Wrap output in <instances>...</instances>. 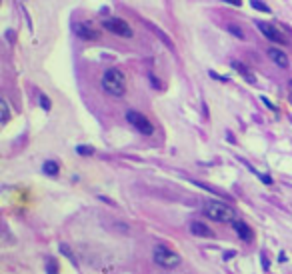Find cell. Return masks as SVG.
Returning a JSON list of instances; mask_svg holds the SVG:
<instances>
[{"mask_svg": "<svg viewBox=\"0 0 292 274\" xmlns=\"http://www.w3.org/2000/svg\"><path fill=\"white\" fill-rule=\"evenodd\" d=\"M60 254H62V256H66V258H68V260H70V262L76 266V258H74V254L70 252V248H68L66 244H60Z\"/></svg>", "mask_w": 292, "mask_h": 274, "instance_id": "cell-17", "label": "cell"}, {"mask_svg": "<svg viewBox=\"0 0 292 274\" xmlns=\"http://www.w3.org/2000/svg\"><path fill=\"white\" fill-rule=\"evenodd\" d=\"M100 24H102V28H104V30H108V32H112V34H116V36H122V38H132V36H134V32H132L130 24H128L126 20L118 18V16L104 18Z\"/></svg>", "mask_w": 292, "mask_h": 274, "instance_id": "cell-4", "label": "cell"}, {"mask_svg": "<svg viewBox=\"0 0 292 274\" xmlns=\"http://www.w3.org/2000/svg\"><path fill=\"white\" fill-rule=\"evenodd\" d=\"M42 172H44V174H48V176H58L60 166H58V162H56V160H46V162L42 164Z\"/></svg>", "mask_w": 292, "mask_h": 274, "instance_id": "cell-12", "label": "cell"}, {"mask_svg": "<svg viewBox=\"0 0 292 274\" xmlns=\"http://www.w3.org/2000/svg\"><path fill=\"white\" fill-rule=\"evenodd\" d=\"M278 260H280V262H284V260H286V254H284V252H280V254H278Z\"/></svg>", "mask_w": 292, "mask_h": 274, "instance_id": "cell-25", "label": "cell"}, {"mask_svg": "<svg viewBox=\"0 0 292 274\" xmlns=\"http://www.w3.org/2000/svg\"><path fill=\"white\" fill-rule=\"evenodd\" d=\"M260 100H262V102H264V104H266V106H268V108H270V110H274V112H276V106H274V104H272V100H268V98H266V96H260Z\"/></svg>", "mask_w": 292, "mask_h": 274, "instance_id": "cell-22", "label": "cell"}, {"mask_svg": "<svg viewBox=\"0 0 292 274\" xmlns=\"http://www.w3.org/2000/svg\"><path fill=\"white\" fill-rule=\"evenodd\" d=\"M6 38H8V42H14V40H12V38H14V32L8 30V32H6Z\"/></svg>", "mask_w": 292, "mask_h": 274, "instance_id": "cell-24", "label": "cell"}, {"mask_svg": "<svg viewBox=\"0 0 292 274\" xmlns=\"http://www.w3.org/2000/svg\"><path fill=\"white\" fill-rule=\"evenodd\" d=\"M204 214L214 222H232L236 220V210L222 202V200H206L204 202Z\"/></svg>", "mask_w": 292, "mask_h": 274, "instance_id": "cell-2", "label": "cell"}, {"mask_svg": "<svg viewBox=\"0 0 292 274\" xmlns=\"http://www.w3.org/2000/svg\"><path fill=\"white\" fill-rule=\"evenodd\" d=\"M76 152H78L80 156H92V154H94V148L88 146V144H78V146H76Z\"/></svg>", "mask_w": 292, "mask_h": 274, "instance_id": "cell-15", "label": "cell"}, {"mask_svg": "<svg viewBox=\"0 0 292 274\" xmlns=\"http://www.w3.org/2000/svg\"><path fill=\"white\" fill-rule=\"evenodd\" d=\"M226 30H228L232 36H236L238 40H244V30H242L240 26H236V24H228V26H226Z\"/></svg>", "mask_w": 292, "mask_h": 274, "instance_id": "cell-14", "label": "cell"}, {"mask_svg": "<svg viewBox=\"0 0 292 274\" xmlns=\"http://www.w3.org/2000/svg\"><path fill=\"white\" fill-rule=\"evenodd\" d=\"M288 86H290V90H292V80H290V82H288Z\"/></svg>", "mask_w": 292, "mask_h": 274, "instance_id": "cell-26", "label": "cell"}, {"mask_svg": "<svg viewBox=\"0 0 292 274\" xmlns=\"http://www.w3.org/2000/svg\"><path fill=\"white\" fill-rule=\"evenodd\" d=\"M260 260H262V270H268V268H270V262H268V258H266L264 252L260 254Z\"/></svg>", "mask_w": 292, "mask_h": 274, "instance_id": "cell-21", "label": "cell"}, {"mask_svg": "<svg viewBox=\"0 0 292 274\" xmlns=\"http://www.w3.org/2000/svg\"><path fill=\"white\" fill-rule=\"evenodd\" d=\"M152 260H154L156 266H160V268H164V270H174V268H178L180 262H182L180 254H176V252L170 250L168 246H156L154 252H152Z\"/></svg>", "mask_w": 292, "mask_h": 274, "instance_id": "cell-3", "label": "cell"}, {"mask_svg": "<svg viewBox=\"0 0 292 274\" xmlns=\"http://www.w3.org/2000/svg\"><path fill=\"white\" fill-rule=\"evenodd\" d=\"M256 28H258L268 40H272L274 44H286V42H288V38H286L274 24H268V22H264V20H256Z\"/></svg>", "mask_w": 292, "mask_h": 274, "instance_id": "cell-6", "label": "cell"}, {"mask_svg": "<svg viewBox=\"0 0 292 274\" xmlns=\"http://www.w3.org/2000/svg\"><path fill=\"white\" fill-rule=\"evenodd\" d=\"M38 102H40L42 110H50V98H48L46 94H40V96H38Z\"/></svg>", "mask_w": 292, "mask_h": 274, "instance_id": "cell-18", "label": "cell"}, {"mask_svg": "<svg viewBox=\"0 0 292 274\" xmlns=\"http://www.w3.org/2000/svg\"><path fill=\"white\" fill-rule=\"evenodd\" d=\"M224 2H228V4H232V6H240L242 0H224Z\"/></svg>", "mask_w": 292, "mask_h": 274, "instance_id": "cell-23", "label": "cell"}, {"mask_svg": "<svg viewBox=\"0 0 292 274\" xmlns=\"http://www.w3.org/2000/svg\"><path fill=\"white\" fill-rule=\"evenodd\" d=\"M188 230H190V234L200 236V238H210V236H212L210 226L204 224V222H200V220H192V222L188 224Z\"/></svg>", "mask_w": 292, "mask_h": 274, "instance_id": "cell-10", "label": "cell"}, {"mask_svg": "<svg viewBox=\"0 0 292 274\" xmlns=\"http://www.w3.org/2000/svg\"><path fill=\"white\" fill-rule=\"evenodd\" d=\"M100 84H102V90L106 94H110V96L120 98V96L126 94V76H124V72L120 68H108V70H104Z\"/></svg>", "mask_w": 292, "mask_h": 274, "instance_id": "cell-1", "label": "cell"}, {"mask_svg": "<svg viewBox=\"0 0 292 274\" xmlns=\"http://www.w3.org/2000/svg\"><path fill=\"white\" fill-rule=\"evenodd\" d=\"M232 228H234L236 236H238L242 242H252V240H254V230H252L244 220H240V218L232 220Z\"/></svg>", "mask_w": 292, "mask_h": 274, "instance_id": "cell-8", "label": "cell"}, {"mask_svg": "<svg viewBox=\"0 0 292 274\" xmlns=\"http://www.w3.org/2000/svg\"><path fill=\"white\" fill-rule=\"evenodd\" d=\"M148 80H150V84H152V86H154V88H160V82H158V80H156V76H154V74H152V72H148Z\"/></svg>", "mask_w": 292, "mask_h": 274, "instance_id": "cell-20", "label": "cell"}, {"mask_svg": "<svg viewBox=\"0 0 292 274\" xmlns=\"http://www.w3.org/2000/svg\"><path fill=\"white\" fill-rule=\"evenodd\" d=\"M72 32L80 40H98L100 38V32H98V28L92 26V22H74L72 24Z\"/></svg>", "mask_w": 292, "mask_h": 274, "instance_id": "cell-7", "label": "cell"}, {"mask_svg": "<svg viewBox=\"0 0 292 274\" xmlns=\"http://www.w3.org/2000/svg\"><path fill=\"white\" fill-rule=\"evenodd\" d=\"M248 168H250V166H248ZM250 170H252V172H254V174H256V176H258V178H260V180H262L266 186H270V184H272V178H270L268 174H260V172H256L254 168H250Z\"/></svg>", "mask_w": 292, "mask_h": 274, "instance_id": "cell-19", "label": "cell"}, {"mask_svg": "<svg viewBox=\"0 0 292 274\" xmlns=\"http://www.w3.org/2000/svg\"><path fill=\"white\" fill-rule=\"evenodd\" d=\"M126 120H128V124L130 126H134L140 134H144V136H150V134H154V126H152V122L146 118L144 114H140L138 110H126Z\"/></svg>", "mask_w": 292, "mask_h": 274, "instance_id": "cell-5", "label": "cell"}, {"mask_svg": "<svg viewBox=\"0 0 292 274\" xmlns=\"http://www.w3.org/2000/svg\"><path fill=\"white\" fill-rule=\"evenodd\" d=\"M268 56H270V60H272L276 66H280V68H286V66L290 64L286 52L280 50V48H276V46H270V48H268Z\"/></svg>", "mask_w": 292, "mask_h": 274, "instance_id": "cell-9", "label": "cell"}, {"mask_svg": "<svg viewBox=\"0 0 292 274\" xmlns=\"http://www.w3.org/2000/svg\"><path fill=\"white\" fill-rule=\"evenodd\" d=\"M250 6H252V8H256V10H260V12H266V14L270 12V8L262 2V0H250Z\"/></svg>", "mask_w": 292, "mask_h": 274, "instance_id": "cell-16", "label": "cell"}, {"mask_svg": "<svg viewBox=\"0 0 292 274\" xmlns=\"http://www.w3.org/2000/svg\"><path fill=\"white\" fill-rule=\"evenodd\" d=\"M0 120H2L4 124L10 120V108H8V102L4 98L0 100Z\"/></svg>", "mask_w": 292, "mask_h": 274, "instance_id": "cell-13", "label": "cell"}, {"mask_svg": "<svg viewBox=\"0 0 292 274\" xmlns=\"http://www.w3.org/2000/svg\"><path fill=\"white\" fill-rule=\"evenodd\" d=\"M230 66H232V68H234V70H236V72H238V74H240V76H242V78H244L248 84H256V76H254V74H252V72H250V70H248V68H246L242 62H238V60H232V62H230Z\"/></svg>", "mask_w": 292, "mask_h": 274, "instance_id": "cell-11", "label": "cell"}]
</instances>
